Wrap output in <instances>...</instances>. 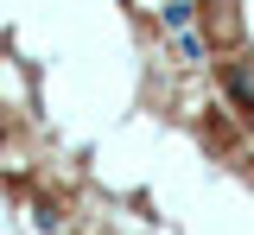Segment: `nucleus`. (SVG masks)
<instances>
[{
    "label": "nucleus",
    "mask_w": 254,
    "mask_h": 235,
    "mask_svg": "<svg viewBox=\"0 0 254 235\" xmlns=\"http://www.w3.org/2000/svg\"><path fill=\"white\" fill-rule=\"evenodd\" d=\"M165 26H172V32L190 26V0H165Z\"/></svg>",
    "instance_id": "2"
},
{
    "label": "nucleus",
    "mask_w": 254,
    "mask_h": 235,
    "mask_svg": "<svg viewBox=\"0 0 254 235\" xmlns=\"http://www.w3.org/2000/svg\"><path fill=\"white\" fill-rule=\"evenodd\" d=\"M229 96H235V102L254 115V76H248V70H229Z\"/></svg>",
    "instance_id": "1"
}]
</instances>
